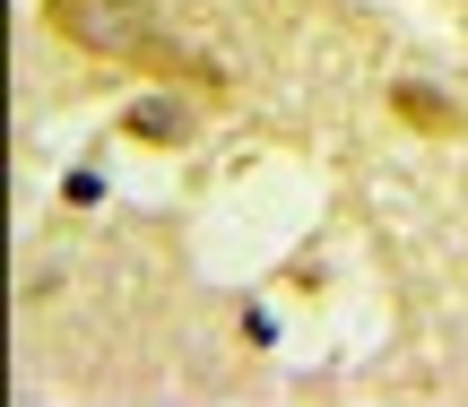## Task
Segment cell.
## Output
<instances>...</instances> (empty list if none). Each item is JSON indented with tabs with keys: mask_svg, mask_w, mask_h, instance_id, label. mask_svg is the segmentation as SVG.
Segmentation results:
<instances>
[{
	"mask_svg": "<svg viewBox=\"0 0 468 407\" xmlns=\"http://www.w3.org/2000/svg\"><path fill=\"white\" fill-rule=\"evenodd\" d=\"M44 26L61 35V44L96 52V61H122V69H139V78H156V87H183V96H200V104L234 96V78L218 61H200L191 44H174L148 0H44Z\"/></svg>",
	"mask_w": 468,
	"mask_h": 407,
	"instance_id": "obj_1",
	"label": "cell"
},
{
	"mask_svg": "<svg viewBox=\"0 0 468 407\" xmlns=\"http://www.w3.org/2000/svg\"><path fill=\"white\" fill-rule=\"evenodd\" d=\"M390 113L408 121V130H434V139H460L468 130V113L452 96H434V87H390Z\"/></svg>",
	"mask_w": 468,
	"mask_h": 407,
	"instance_id": "obj_2",
	"label": "cell"
},
{
	"mask_svg": "<svg viewBox=\"0 0 468 407\" xmlns=\"http://www.w3.org/2000/svg\"><path fill=\"white\" fill-rule=\"evenodd\" d=\"M122 130H131V139H183V113H174V104H131Z\"/></svg>",
	"mask_w": 468,
	"mask_h": 407,
	"instance_id": "obj_3",
	"label": "cell"
}]
</instances>
